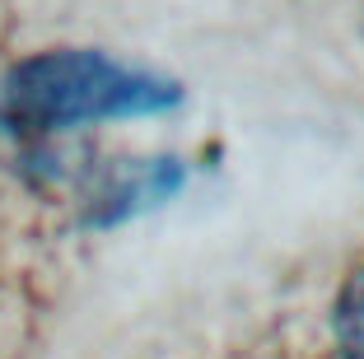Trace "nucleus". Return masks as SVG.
I'll list each match as a JSON object with an SVG mask.
<instances>
[{
  "mask_svg": "<svg viewBox=\"0 0 364 359\" xmlns=\"http://www.w3.org/2000/svg\"><path fill=\"white\" fill-rule=\"evenodd\" d=\"M182 103L178 80L107 52H43L10 70L0 89V117L14 136L43 140L89 122L159 117Z\"/></svg>",
  "mask_w": 364,
  "mask_h": 359,
  "instance_id": "f257e3e1",
  "label": "nucleus"
},
{
  "mask_svg": "<svg viewBox=\"0 0 364 359\" xmlns=\"http://www.w3.org/2000/svg\"><path fill=\"white\" fill-rule=\"evenodd\" d=\"M327 331H332L327 359H364V262L355 266L341 280V289H336Z\"/></svg>",
  "mask_w": 364,
  "mask_h": 359,
  "instance_id": "f03ea898",
  "label": "nucleus"
}]
</instances>
